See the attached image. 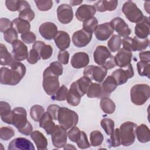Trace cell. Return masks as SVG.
<instances>
[{"label":"cell","mask_w":150,"mask_h":150,"mask_svg":"<svg viewBox=\"0 0 150 150\" xmlns=\"http://www.w3.org/2000/svg\"><path fill=\"white\" fill-rule=\"evenodd\" d=\"M118 6V1L112 0V1H105L100 0L96 2L94 4L96 11L100 12L114 11Z\"/></svg>","instance_id":"obj_29"},{"label":"cell","mask_w":150,"mask_h":150,"mask_svg":"<svg viewBox=\"0 0 150 150\" xmlns=\"http://www.w3.org/2000/svg\"><path fill=\"white\" fill-rule=\"evenodd\" d=\"M44 113L45 109L40 105H34L31 107L30 110V115L32 119L36 122H39Z\"/></svg>","instance_id":"obj_40"},{"label":"cell","mask_w":150,"mask_h":150,"mask_svg":"<svg viewBox=\"0 0 150 150\" xmlns=\"http://www.w3.org/2000/svg\"><path fill=\"white\" fill-rule=\"evenodd\" d=\"M18 11L19 12V18L29 22H31L35 16V12L31 9L29 4L24 0H20V6Z\"/></svg>","instance_id":"obj_23"},{"label":"cell","mask_w":150,"mask_h":150,"mask_svg":"<svg viewBox=\"0 0 150 150\" xmlns=\"http://www.w3.org/2000/svg\"><path fill=\"white\" fill-rule=\"evenodd\" d=\"M36 6L40 11H47L50 10L53 6V1L52 0L35 1Z\"/></svg>","instance_id":"obj_49"},{"label":"cell","mask_w":150,"mask_h":150,"mask_svg":"<svg viewBox=\"0 0 150 150\" xmlns=\"http://www.w3.org/2000/svg\"><path fill=\"white\" fill-rule=\"evenodd\" d=\"M100 106L101 110L107 114H113L116 107L114 102L108 97L101 98L100 103Z\"/></svg>","instance_id":"obj_35"},{"label":"cell","mask_w":150,"mask_h":150,"mask_svg":"<svg viewBox=\"0 0 150 150\" xmlns=\"http://www.w3.org/2000/svg\"><path fill=\"white\" fill-rule=\"evenodd\" d=\"M67 133L66 129L60 125H56L55 128L51 134V139L53 146L57 148H63L67 143Z\"/></svg>","instance_id":"obj_10"},{"label":"cell","mask_w":150,"mask_h":150,"mask_svg":"<svg viewBox=\"0 0 150 150\" xmlns=\"http://www.w3.org/2000/svg\"><path fill=\"white\" fill-rule=\"evenodd\" d=\"M30 137L35 142L38 149H47L48 144L47 139L41 132L35 130L31 133Z\"/></svg>","instance_id":"obj_30"},{"label":"cell","mask_w":150,"mask_h":150,"mask_svg":"<svg viewBox=\"0 0 150 150\" xmlns=\"http://www.w3.org/2000/svg\"><path fill=\"white\" fill-rule=\"evenodd\" d=\"M57 19L61 23H69L73 18V9L70 5L62 4L57 7Z\"/></svg>","instance_id":"obj_13"},{"label":"cell","mask_w":150,"mask_h":150,"mask_svg":"<svg viewBox=\"0 0 150 150\" xmlns=\"http://www.w3.org/2000/svg\"><path fill=\"white\" fill-rule=\"evenodd\" d=\"M97 26L98 20L96 17L93 16L91 18L83 22V29L88 32L93 33L94 32Z\"/></svg>","instance_id":"obj_43"},{"label":"cell","mask_w":150,"mask_h":150,"mask_svg":"<svg viewBox=\"0 0 150 150\" xmlns=\"http://www.w3.org/2000/svg\"><path fill=\"white\" fill-rule=\"evenodd\" d=\"M11 124L23 135H29L33 132V127L28 120L26 111L23 107H15L12 110Z\"/></svg>","instance_id":"obj_2"},{"label":"cell","mask_w":150,"mask_h":150,"mask_svg":"<svg viewBox=\"0 0 150 150\" xmlns=\"http://www.w3.org/2000/svg\"><path fill=\"white\" fill-rule=\"evenodd\" d=\"M47 68L52 74L56 76H59L63 74V68L62 64L59 62H52Z\"/></svg>","instance_id":"obj_50"},{"label":"cell","mask_w":150,"mask_h":150,"mask_svg":"<svg viewBox=\"0 0 150 150\" xmlns=\"http://www.w3.org/2000/svg\"><path fill=\"white\" fill-rule=\"evenodd\" d=\"M25 66L21 62H14L7 67L0 69V82L2 84L15 86L26 74Z\"/></svg>","instance_id":"obj_1"},{"label":"cell","mask_w":150,"mask_h":150,"mask_svg":"<svg viewBox=\"0 0 150 150\" xmlns=\"http://www.w3.org/2000/svg\"><path fill=\"white\" fill-rule=\"evenodd\" d=\"M138 73L141 76H146L149 78L150 64L149 63L139 61L137 63Z\"/></svg>","instance_id":"obj_42"},{"label":"cell","mask_w":150,"mask_h":150,"mask_svg":"<svg viewBox=\"0 0 150 150\" xmlns=\"http://www.w3.org/2000/svg\"><path fill=\"white\" fill-rule=\"evenodd\" d=\"M12 22L6 18L0 19V31L2 33L11 28H12Z\"/></svg>","instance_id":"obj_56"},{"label":"cell","mask_w":150,"mask_h":150,"mask_svg":"<svg viewBox=\"0 0 150 150\" xmlns=\"http://www.w3.org/2000/svg\"><path fill=\"white\" fill-rule=\"evenodd\" d=\"M32 48L38 52L40 57L43 60L49 59L53 53V47L49 45H46L42 41H35L32 45Z\"/></svg>","instance_id":"obj_25"},{"label":"cell","mask_w":150,"mask_h":150,"mask_svg":"<svg viewBox=\"0 0 150 150\" xmlns=\"http://www.w3.org/2000/svg\"><path fill=\"white\" fill-rule=\"evenodd\" d=\"M81 131L79 128L74 126L70 128V129L67 132V137L69 139L73 142H76L80 138Z\"/></svg>","instance_id":"obj_51"},{"label":"cell","mask_w":150,"mask_h":150,"mask_svg":"<svg viewBox=\"0 0 150 150\" xmlns=\"http://www.w3.org/2000/svg\"><path fill=\"white\" fill-rule=\"evenodd\" d=\"M12 22L13 28L18 33L23 34L30 31V25L29 22L23 20L19 17L14 19Z\"/></svg>","instance_id":"obj_33"},{"label":"cell","mask_w":150,"mask_h":150,"mask_svg":"<svg viewBox=\"0 0 150 150\" xmlns=\"http://www.w3.org/2000/svg\"><path fill=\"white\" fill-rule=\"evenodd\" d=\"M122 39L121 36L118 35L114 34L108 40L107 46L110 51L112 52H115L120 49Z\"/></svg>","instance_id":"obj_39"},{"label":"cell","mask_w":150,"mask_h":150,"mask_svg":"<svg viewBox=\"0 0 150 150\" xmlns=\"http://www.w3.org/2000/svg\"><path fill=\"white\" fill-rule=\"evenodd\" d=\"M71 64L75 69H81L88 66L90 62L89 56L85 52H77L71 58Z\"/></svg>","instance_id":"obj_22"},{"label":"cell","mask_w":150,"mask_h":150,"mask_svg":"<svg viewBox=\"0 0 150 150\" xmlns=\"http://www.w3.org/2000/svg\"><path fill=\"white\" fill-rule=\"evenodd\" d=\"M77 146L80 149H86L90 148L91 146L90 143L88 140L87 134L84 131H81V136L80 139L76 142Z\"/></svg>","instance_id":"obj_52"},{"label":"cell","mask_w":150,"mask_h":150,"mask_svg":"<svg viewBox=\"0 0 150 150\" xmlns=\"http://www.w3.org/2000/svg\"><path fill=\"white\" fill-rule=\"evenodd\" d=\"M86 94L89 98L103 97L101 84L98 83H92L88 87Z\"/></svg>","instance_id":"obj_37"},{"label":"cell","mask_w":150,"mask_h":150,"mask_svg":"<svg viewBox=\"0 0 150 150\" xmlns=\"http://www.w3.org/2000/svg\"><path fill=\"white\" fill-rule=\"evenodd\" d=\"M107 73V69L103 66L89 65L87 66L83 70L84 76L97 83H101L105 77Z\"/></svg>","instance_id":"obj_8"},{"label":"cell","mask_w":150,"mask_h":150,"mask_svg":"<svg viewBox=\"0 0 150 150\" xmlns=\"http://www.w3.org/2000/svg\"><path fill=\"white\" fill-rule=\"evenodd\" d=\"M110 146L117 147L121 145V139L120 136L119 128H115L110 135V138L107 140Z\"/></svg>","instance_id":"obj_45"},{"label":"cell","mask_w":150,"mask_h":150,"mask_svg":"<svg viewBox=\"0 0 150 150\" xmlns=\"http://www.w3.org/2000/svg\"><path fill=\"white\" fill-rule=\"evenodd\" d=\"M104 66L107 69H111L116 66L115 63V60H114V56H112L104 64Z\"/></svg>","instance_id":"obj_61"},{"label":"cell","mask_w":150,"mask_h":150,"mask_svg":"<svg viewBox=\"0 0 150 150\" xmlns=\"http://www.w3.org/2000/svg\"><path fill=\"white\" fill-rule=\"evenodd\" d=\"M39 32L44 39L50 40L54 39L58 30L56 24L51 22H46L39 26Z\"/></svg>","instance_id":"obj_18"},{"label":"cell","mask_w":150,"mask_h":150,"mask_svg":"<svg viewBox=\"0 0 150 150\" xmlns=\"http://www.w3.org/2000/svg\"><path fill=\"white\" fill-rule=\"evenodd\" d=\"M40 54H39L38 52L35 49H32L28 54V56L27 57V62L31 64H34L36 63L40 59Z\"/></svg>","instance_id":"obj_53"},{"label":"cell","mask_w":150,"mask_h":150,"mask_svg":"<svg viewBox=\"0 0 150 150\" xmlns=\"http://www.w3.org/2000/svg\"><path fill=\"white\" fill-rule=\"evenodd\" d=\"M81 96L73 88L70 87L67 94L66 100L67 103L71 106H77L81 101Z\"/></svg>","instance_id":"obj_38"},{"label":"cell","mask_w":150,"mask_h":150,"mask_svg":"<svg viewBox=\"0 0 150 150\" xmlns=\"http://www.w3.org/2000/svg\"><path fill=\"white\" fill-rule=\"evenodd\" d=\"M132 57V52L125 50L124 48L120 49L114 56L116 66L122 67L131 63Z\"/></svg>","instance_id":"obj_21"},{"label":"cell","mask_w":150,"mask_h":150,"mask_svg":"<svg viewBox=\"0 0 150 150\" xmlns=\"http://www.w3.org/2000/svg\"><path fill=\"white\" fill-rule=\"evenodd\" d=\"M12 54L15 62H20L27 59L28 56V47L20 40H16L12 44Z\"/></svg>","instance_id":"obj_11"},{"label":"cell","mask_w":150,"mask_h":150,"mask_svg":"<svg viewBox=\"0 0 150 150\" xmlns=\"http://www.w3.org/2000/svg\"><path fill=\"white\" fill-rule=\"evenodd\" d=\"M114 32V29H112L110 22H105L98 25L96 28L94 34L95 36L98 40L105 41L107 40Z\"/></svg>","instance_id":"obj_20"},{"label":"cell","mask_w":150,"mask_h":150,"mask_svg":"<svg viewBox=\"0 0 150 150\" xmlns=\"http://www.w3.org/2000/svg\"><path fill=\"white\" fill-rule=\"evenodd\" d=\"M18 32L13 27L4 32V38L5 40L9 43L12 44L13 42L18 40Z\"/></svg>","instance_id":"obj_47"},{"label":"cell","mask_w":150,"mask_h":150,"mask_svg":"<svg viewBox=\"0 0 150 150\" xmlns=\"http://www.w3.org/2000/svg\"><path fill=\"white\" fill-rule=\"evenodd\" d=\"M92 83L91 80L86 76H83L71 83L70 87L75 89L77 93L83 97L87 93L88 87Z\"/></svg>","instance_id":"obj_24"},{"label":"cell","mask_w":150,"mask_h":150,"mask_svg":"<svg viewBox=\"0 0 150 150\" xmlns=\"http://www.w3.org/2000/svg\"><path fill=\"white\" fill-rule=\"evenodd\" d=\"M102 128L108 135H110L114 129V122L112 120L108 118H103L100 122Z\"/></svg>","instance_id":"obj_46"},{"label":"cell","mask_w":150,"mask_h":150,"mask_svg":"<svg viewBox=\"0 0 150 150\" xmlns=\"http://www.w3.org/2000/svg\"><path fill=\"white\" fill-rule=\"evenodd\" d=\"M139 57L141 61L149 63L150 62V52L149 50L141 51L139 53Z\"/></svg>","instance_id":"obj_60"},{"label":"cell","mask_w":150,"mask_h":150,"mask_svg":"<svg viewBox=\"0 0 150 150\" xmlns=\"http://www.w3.org/2000/svg\"><path fill=\"white\" fill-rule=\"evenodd\" d=\"M138 47L137 51H142L147 48L149 45V39L148 38L144 39H140L138 38Z\"/></svg>","instance_id":"obj_59"},{"label":"cell","mask_w":150,"mask_h":150,"mask_svg":"<svg viewBox=\"0 0 150 150\" xmlns=\"http://www.w3.org/2000/svg\"><path fill=\"white\" fill-rule=\"evenodd\" d=\"M59 125L66 130L76 126L79 121V115L73 110L67 107H60L57 115Z\"/></svg>","instance_id":"obj_4"},{"label":"cell","mask_w":150,"mask_h":150,"mask_svg":"<svg viewBox=\"0 0 150 150\" xmlns=\"http://www.w3.org/2000/svg\"><path fill=\"white\" fill-rule=\"evenodd\" d=\"M12 110L9 104L6 101L0 102V115L1 120L5 123L11 124Z\"/></svg>","instance_id":"obj_34"},{"label":"cell","mask_w":150,"mask_h":150,"mask_svg":"<svg viewBox=\"0 0 150 150\" xmlns=\"http://www.w3.org/2000/svg\"><path fill=\"white\" fill-rule=\"evenodd\" d=\"M5 6L11 11H18L20 6V0H6Z\"/></svg>","instance_id":"obj_55"},{"label":"cell","mask_w":150,"mask_h":150,"mask_svg":"<svg viewBox=\"0 0 150 150\" xmlns=\"http://www.w3.org/2000/svg\"><path fill=\"white\" fill-rule=\"evenodd\" d=\"M60 107L58 105L51 104L47 108V112L50 114L53 120H57V115Z\"/></svg>","instance_id":"obj_58"},{"label":"cell","mask_w":150,"mask_h":150,"mask_svg":"<svg viewBox=\"0 0 150 150\" xmlns=\"http://www.w3.org/2000/svg\"><path fill=\"white\" fill-rule=\"evenodd\" d=\"M112 29L118 33L120 36L127 37L131 33V30L125 22L120 17H116L110 21Z\"/></svg>","instance_id":"obj_14"},{"label":"cell","mask_w":150,"mask_h":150,"mask_svg":"<svg viewBox=\"0 0 150 150\" xmlns=\"http://www.w3.org/2000/svg\"><path fill=\"white\" fill-rule=\"evenodd\" d=\"M53 118L47 112H45L39 121V126L40 128H43L46 134L51 135L54 131L56 125L53 121Z\"/></svg>","instance_id":"obj_28"},{"label":"cell","mask_w":150,"mask_h":150,"mask_svg":"<svg viewBox=\"0 0 150 150\" xmlns=\"http://www.w3.org/2000/svg\"><path fill=\"white\" fill-rule=\"evenodd\" d=\"M122 11L127 19L132 23H138L144 16L141 9L132 1L125 2L122 7Z\"/></svg>","instance_id":"obj_7"},{"label":"cell","mask_w":150,"mask_h":150,"mask_svg":"<svg viewBox=\"0 0 150 150\" xmlns=\"http://www.w3.org/2000/svg\"><path fill=\"white\" fill-rule=\"evenodd\" d=\"M21 38L22 42L24 43L30 44V43H34L36 41V36L33 32L29 31L26 33L21 34Z\"/></svg>","instance_id":"obj_54"},{"label":"cell","mask_w":150,"mask_h":150,"mask_svg":"<svg viewBox=\"0 0 150 150\" xmlns=\"http://www.w3.org/2000/svg\"><path fill=\"white\" fill-rule=\"evenodd\" d=\"M93 33L82 29L73 33L72 35V42L77 47H83L90 42Z\"/></svg>","instance_id":"obj_12"},{"label":"cell","mask_w":150,"mask_h":150,"mask_svg":"<svg viewBox=\"0 0 150 150\" xmlns=\"http://www.w3.org/2000/svg\"><path fill=\"white\" fill-rule=\"evenodd\" d=\"M96 12V9L94 5L84 4L77 9L75 16L78 21L84 22L93 17Z\"/></svg>","instance_id":"obj_17"},{"label":"cell","mask_w":150,"mask_h":150,"mask_svg":"<svg viewBox=\"0 0 150 150\" xmlns=\"http://www.w3.org/2000/svg\"><path fill=\"white\" fill-rule=\"evenodd\" d=\"M103 135L100 131H93L90 134V144L93 146H98L100 145L103 143Z\"/></svg>","instance_id":"obj_41"},{"label":"cell","mask_w":150,"mask_h":150,"mask_svg":"<svg viewBox=\"0 0 150 150\" xmlns=\"http://www.w3.org/2000/svg\"><path fill=\"white\" fill-rule=\"evenodd\" d=\"M135 134L138 141L141 143H146L150 141V130L144 124L137 127Z\"/></svg>","instance_id":"obj_31"},{"label":"cell","mask_w":150,"mask_h":150,"mask_svg":"<svg viewBox=\"0 0 150 150\" xmlns=\"http://www.w3.org/2000/svg\"><path fill=\"white\" fill-rule=\"evenodd\" d=\"M122 44L123 48L127 50L130 52H135L138 50V38L136 36H134V38L129 36L124 38L122 40Z\"/></svg>","instance_id":"obj_36"},{"label":"cell","mask_w":150,"mask_h":150,"mask_svg":"<svg viewBox=\"0 0 150 150\" xmlns=\"http://www.w3.org/2000/svg\"><path fill=\"white\" fill-rule=\"evenodd\" d=\"M0 64L1 66H9L15 62L12 54L10 53L6 46L0 44Z\"/></svg>","instance_id":"obj_32"},{"label":"cell","mask_w":150,"mask_h":150,"mask_svg":"<svg viewBox=\"0 0 150 150\" xmlns=\"http://www.w3.org/2000/svg\"><path fill=\"white\" fill-rule=\"evenodd\" d=\"M103 92V97H109L117 87V83L112 76H107L105 79L100 84Z\"/></svg>","instance_id":"obj_27"},{"label":"cell","mask_w":150,"mask_h":150,"mask_svg":"<svg viewBox=\"0 0 150 150\" xmlns=\"http://www.w3.org/2000/svg\"><path fill=\"white\" fill-rule=\"evenodd\" d=\"M54 40L56 46L60 50H65L68 49L70 45V38L68 33L63 30L57 32Z\"/></svg>","instance_id":"obj_26"},{"label":"cell","mask_w":150,"mask_h":150,"mask_svg":"<svg viewBox=\"0 0 150 150\" xmlns=\"http://www.w3.org/2000/svg\"><path fill=\"white\" fill-rule=\"evenodd\" d=\"M8 150H35L33 144L29 139L18 137L12 140L8 145Z\"/></svg>","instance_id":"obj_16"},{"label":"cell","mask_w":150,"mask_h":150,"mask_svg":"<svg viewBox=\"0 0 150 150\" xmlns=\"http://www.w3.org/2000/svg\"><path fill=\"white\" fill-rule=\"evenodd\" d=\"M43 88L49 96L53 95L60 87L59 76L52 74L47 67L43 73Z\"/></svg>","instance_id":"obj_6"},{"label":"cell","mask_w":150,"mask_h":150,"mask_svg":"<svg viewBox=\"0 0 150 150\" xmlns=\"http://www.w3.org/2000/svg\"><path fill=\"white\" fill-rule=\"evenodd\" d=\"M137 125L131 121L122 123L119 128L121 144L124 146L131 145L135 140L136 128Z\"/></svg>","instance_id":"obj_5"},{"label":"cell","mask_w":150,"mask_h":150,"mask_svg":"<svg viewBox=\"0 0 150 150\" xmlns=\"http://www.w3.org/2000/svg\"><path fill=\"white\" fill-rule=\"evenodd\" d=\"M112 56L111 52L105 46L100 45L97 46L94 53V60L99 66H104L106 62Z\"/></svg>","instance_id":"obj_15"},{"label":"cell","mask_w":150,"mask_h":150,"mask_svg":"<svg viewBox=\"0 0 150 150\" xmlns=\"http://www.w3.org/2000/svg\"><path fill=\"white\" fill-rule=\"evenodd\" d=\"M63 149H76V148L74 147L73 145L71 144H66L64 146H63Z\"/></svg>","instance_id":"obj_63"},{"label":"cell","mask_w":150,"mask_h":150,"mask_svg":"<svg viewBox=\"0 0 150 150\" xmlns=\"http://www.w3.org/2000/svg\"><path fill=\"white\" fill-rule=\"evenodd\" d=\"M67 93V88L64 85H62L53 95L51 96V99L59 101H64L66 100Z\"/></svg>","instance_id":"obj_44"},{"label":"cell","mask_w":150,"mask_h":150,"mask_svg":"<svg viewBox=\"0 0 150 150\" xmlns=\"http://www.w3.org/2000/svg\"><path fill=\"white\" fill-rule=\"evenodd\" d=\"M134 75V71L131 63L127 66L114 70L111 74V76L115 80L118 86L125 84L128 80L132 78Z\"/></svg>","instance_id":"obj_9"},{"label":"cell","mask_w":150,"mask_h":150,"mask_svg":"<svg viewBox=\"0 0 150 150\" xmlns=\"http://www.w3.org/2000/svg\"><path fill=\"white\" fill-rule=\"evenodd\" d=\"M150 97V87L146 84H137L130 90V98L137 105L144 104Z\"/></svg>","instance_id":"obj_3"},{"label":"cell","mask_w":150,"mask_h":150,"mask_svg":"<svg viewBox=\"0 0 150 150\" xmlns=\"http://www.w3.org/2000/svg\"><path fill=\"white\" fill-rule=\"evenodd\" d=\"M82 2H83L82 1H70V4L71 6H76V5H80Z\"/></svg>","instance_id":"obj_62"},{"label":"cell","mask_w":150,"mask_h":150,"mask_svg":"<svg viewBox=\"0 0 150 150\" xmlns=\"http://www.w3.org/2000/svg\"><path fill=\"white\" fill-rule=\"evenodd\" d=\"M15 135V131L9 127H2L0 128V138L4 141H8Z\"/></svg>","instance_id":"obj_48"},{"label":"cell","mask_w":150,"mask_h":150,"mask_svg":"<svg viewBox=\"0 0 150 150\" xmlns=\"http://www.w3.org/2000/svg\"><path fill=\"white\" fill-rule=\"evenodd\" d=\"M150 33L149 17L144 16L143 19L135 26V34L140 39L148 38Z\"/></svg>","instance_id":"obj_19"},{"label":"cell","mask_w":150,"mask_h":150,"mask_svg":"<svg viewBox=\"0 0 150 150\" xmlns=\"http://www.w3.org/2000/svg\"><path fill=\"white\" fill-rule=\"evenodd\" d=\"M69 53L66 50H60L57 56L58 62L63 64H67L69 61Z\"/></svg>","instance_id":"obj_57"}]
</instances>
